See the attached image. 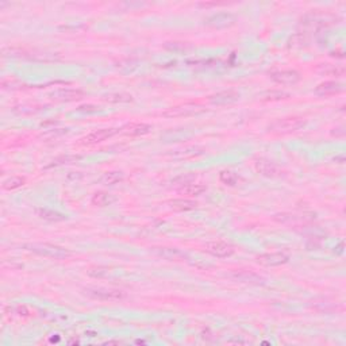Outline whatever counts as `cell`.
Segmentation results:
<instances>
[{
	"label": "cell",
	"instance_id": "83f0119b",
	"mask_svg": "<svg viewBox=\"0 0 346 346\" xmlns=\"http://www.w3.org/2000/svg\"><path fill=\"white\" fill-rule=\"evenodd\" d=\"M80 158H81V156H61V157H57L56 160H53L52 164L46 166V169L47 168H53V166L64 165V164H72V162L79 161Z\"/></svg>",
	"mask_w": 346,
	"mask_h": 346
},
{
	"label": "cell",
	"instance_id": "f1b7e54d",
	"mask_svg": "<svg viewBox=\"0 0 346 346\" xmlns=\"http://www.w3.org/2000/svg\"><path fill=\"white\" fill-rule=\"evenodd\" d=\"M262 100H283L288 99L289 93L284 91H268V92L262 93Z\"/></svg>",
	"mask_w": 346,
	"mask_h": 346
},
{
	"label": "cell",
	"instance_id": "52a82bcc",
	"mask_svg": "<svg viewBox=\"0 0 346 346\" xmlns=\"http://www.w3.org/2000/svg\"><path fill=\"white\" fill-rule=\"evenodd\" d=\"M204 250L210 253L214 257L218 258H226L230 257L234 254V246L230 243L225 242V241H211V242L206 243Z\"/></svg>",
	"mask_w": 346,
	"mask_h": 346
},
{
	"label": "cell",
	"instance_id": "5bb4252c",
	"mask_svg": "<svg viewBox=\"0 0 346 346\" xmlns=\"http://www.w3.org/2000/svg\"><path fill=\"white\" fill-rule=\"evenodd\" d=\"M239 100V93L233 91V89H229V91H222V92H218L215 95L208 97V102L212 104V106H226V104H233L237 103Z\"/></svg>",
	"mask_w": 346,
	"mask_h": 346
},
{
	"label": "cell",
	"instance_id": "6da1fadb",
	"mask_svg": "<svg viewBox=\"0 0 346 346\" xmlns=\"http://www.w3.org/2000/svg\"><path fill=\"white\" fill-rule=\"evenodd\" d=\"M23 249L27 252H31V253L38 254V256H42V257L54 258V260H66L72 256V253L65 248L47 242L24 243Z\"/></svg>",
	"mask_w": 346,
	"mask_h": 346
},
{
	"label": "cell",
	"instance_id": "3957f363",
	"mask_svg": "<svg viewBox=\"0 0 346 346\" xmlns=\"http://www.w3.org/2000/svg\"><path fill=\"white\" fill-rule=\"evenodd\" d=\"M83 292L91 299L104 300V302H115V300H122L126 298V293L119 289L103 288V287H88V288L83 289Z\"/></svg>",
	"mask_w": 346,
	"mask_h": 346
},
{
	"label": "cell",
	"instance_id": "d4e9b609",
	"mask_svg": "<svg viewBox=\"0 0 346 346\" xmlns=\"http://www.w3.org/2000/svg\"><path fill=\"white\" fill-rule=\"evenodd\" d=\"M103 100L110 102V103H129V102H133V96L127 93H110V95H106Z\"/></svg>",
	"mask_w": 346,
	"mask_h": 346
},
{
	"label": "cell",
	"instance_id": "4316f807",
	"mask_svg": "<svg viewBox=\"0 0 346 346\" xmlns=\"http://www.w3.org/2000/svg\"><path fill=\"white\" fill-rule=\"evenodd\" d=\"M196 180V175L195 173H183V175H179L177 177H175L172 180V184L176 185H187V184H192V181Z\"/></svg>",
	"mask_w": 346,
	"mask_h": 346
},
{
	"label": "cell",
	"instance_id": "ac0fdd59",
	"mask_svg": "<svg viewBox=\"0 0 346 346\" xmlns=\"http://www.w3.org/2000/svg\"><path fill=\"white\" fill-rule=\"evenodd\" d=\"M169 207L175 211H191L197 207V202L189 197H179V199L170 200Z\"/></svg>",
	"mask_w": 346,
	"mask_h": 346
},
{
	"label": "cell",
	"instance_id": "30bf717a",
	"mask_svg": "<svg viewBox=\"0 0 346 346\" xmlns=\"http://www.w3.org/2000/svg\"><path fill=\"white\" fill-rule=\"evenodd\" d=\"M270 79L281 85H295L300 81V73L293 69L275 70L270 73Z\"/></svg>",
	"mask_w": 346,
	"mask_h": 346
},
{
	"label": "cell",
	"instance_id": "9c48e42d",
	"mask_svg": "<svg viewBox=\"0 0 346 346\" xmlns=\"http://www.w3.org/2000/svg\"><path fill=\"white\" fill-rule=\"evenodd\" d=\"M116 133H119V129H100V130L92 131L88 135H85L84 138H81V145H95V143H100L106 141V139L111 138L112 135H115Z\"/></svg>",
	"mask_w": 346,
	"mask_h": 346
},
{
	"label": "cell",
	"instance_id": "1f68e13d",
	"mask_svg": "<svg viewBox=\"0 0 346 346\" xmlns=\"http://www.w3.org/2000/svg\"><path fill=\"white\" fill-rule=\"evenodd\" d=\"M331 135H333V137H341V138H342L343 135H345V127L343 126L335 127V129L331 130Z\"/></svg>",
	"mask_w": 346,
	"mask_h": 346
},
{
	"label": "cell",
	"instance_id": "ba28073f",
	"mask_svg": "<svg viewBox=\"0 0 346 346\" xmlns=\"http://www.w3.org/2000/svg\"><path fill=\"white\" fill-rule=\"evenodd\" d=\"M254 168L261 176L269 177V179H275V177L281 176V169L275 164L273 161L268 160V158L260 157L254 161Z\"/></svg>",
	"mask_w": 346,
	"mask_h": 346
},
{
	"label": "cell",
	"instance_id": "e0dca14e",
	"mask_svg": "<svg viewBox=\"0 0 346 346\" xmlns=\"http://www.w3.org/2000/svg\"><path fill=\"white\" fill-rule=\"evenodd\" d=\"M206 150L200 146H187L183 147V149L172 150V153H169L170 157L177 158V160H185V158H193L197 157V156H202L204 154Z\"/></svg>",
	"mask_w": 346,
	"mask_h": 346
},
{
	"label": "cell",
	"instance_id": "8992f818",
	"mask_svg": "<svg viewBox=\"0 0 346 346\" xmlns=\"http://www.w3.org/2000/svg\"><path fill=\"white\" fill-rule=\"evenodd\" d=\"M233 281H237V283H242V284H249V285H264L265 284V279L261 277L260 275L254 272H250V270H233V272L229 275Z\"/></svg>",
	"mask_w": 346,
	"mask_h": 346
},
{
	"label": "cell",
	"instance_id": "836d02e7",
	"mask_svg": "<svg viewBox=\"0 0 346 346\" xmlns=\"http://www.w3.org/2000/svg\"><path fill=\"white\" fill-rule=\"evenodd\" d=\"M334 161H339L338 164H343V162H345V157H343V156H339V157H335V158H334Z\"/></svg>",
	"mask_w": 346,
	"mask_h": 346
},
{
	"label": "cell",
	"instance_id": "d6a6232c",
	"mask_svg": "<svg viewBox=\"0 0 346 346\" xmlns=\"http://www.w3.org/2000/svg\"><path fill=\"white\" fill-rule=\"evenodd\" d=\"M16 310H18V314H19V315H27V314H29V311H27V308L24 307V306H18Z\"/></svg>",
	"mask_w": 346,
	"mask_h": 346
},
{
	"label": "cell",
	"instance_id": "9a60e30c",
	"mask_svg": "<svg viewBox=\"0 0 346 346\" xmlns=\"http://www.w3.org/2000/svg\"><path fill=\"white\" fill-rule=\"evenodd\" d=\"M120 131L125 135H130V137H139V135H146L152 131V125L142 123V122H131V123L125 125Z\"/></svg>",
	"mask_w": 346,
	"mask_h": 346
},
{
	"label": "cell",
	"instance_id": "d6986e66",
	"mask_svg": "<svg viewBox=\"0 0 346 346\" xmlns=\"http://www.w3.org/2000/svg\"><path fill=\"white\" fill-rule=\"evenodd\" d=\"M92 204L96 206V207H107V206H111L112 203H115L116 197L114 195L108 192H104V191H99L92 196Z\"/></svg>",
	"mask_w": 346,
	"mask_h": 346
},
{
	"label": "cell",
	"instance_id": "cb8c5ba5",
	"mask_svg": "<svg viewBox=\"0 0 346 346\" xmlns=\"http://www.w3.org/2000/svg\"><path fill=\"white\" fill-rule=\"evenodd\" d=\"M24 179L23 177L20 176H12V177H8L7 180L3 181V189H6V191H14V189L16 188H20L22 185H24Z\"/></svg>",
	"mask_w": 346,
	"mask_h": 346
},
{
	"label": "cell",
	"instance_id": "7402d4cb",
	"mask_svg": "<svg viewBox=\"0 0 346 346\" xmlns=\"http://www.w3.org/2000/svg\"><path fill=\"white\" fill-rule=\"evenodd\" d=\"M318 72L325 76H343L345 75V66L343 65H333V64H323L318 68Z\"/></svg>",
	"mask_w": 346,
	"mask_h": 346
},
{
	"label": "cell",
	"instance_id": "5b68a950",
	"mask_svg": "<svg viewBox=\"0 0 346 346\" xmlns=\"http://www.w3.org/2000/svg\"><path fill=\"white\" fill-rule=\"evenodd\" d=\"M237 18L231 12H218L204 19V24L211 29H227L233 26Z\"/></svg>",
	"mask_w": 346,
	"mask_h": 346
},
{
	"label": "cell",
	"instance_id": "277c9868",
	"mask_svg": "<svg viewBox=\"0 0 346 346\" xmlns=\"http://www.w3.org/2000/svg\"><path fill=\"white\" fill-rule=\"evenodd\" d=\"M204 108L197 106V104H183V106H175V107L166 108L165 111H162L161 115L168 119H175V118H183V116L196 115L203 112Z\"/></svg>",
	"mask_w": 346,
	"mask_h": 346
},
{
	"label": "cell",
	"instance_id": "484cf974",
	"mask_svg": "<svg viewBox=\"0 0 346 346\" xmlns=\"http://www.w3.org/2000/svg\"><path fill=\"white\" fill-rule=\"evenodd\" d=\"M219 180L222 181L225 185L234 187V185L238 183V176H237L234 172H231V170H222V172L219 173Z\"/></svg>",
	"mask_w": 346,
	"mask_h": 346
},
{
	"label": "cell",
	"instance_id": "7c38bea8",
	"mask_svg": "<svg viewBox=\"0 0 346 346\" xmlns=\"http://www.w3.org/2000/svg\"><path fill=\"white\" fill-rule=\"evenodd\" d=\"M289 261V256L281 252H276V253H265L260 254L257 257V262L262 266H279L284 265Z\"/></svg>",
	"mask_w": 346,
	"mask_h": 346
},
{
	"label": "cell",
	"instance_id": "603a6c76",
	"mask_svg": "<svg viewBox=\"0 0 346 346\" xmlns=\"http://www.w3.org/2000/svg\"><path fill=\"white\" fill-rule=\"evenodd\" d=\"M125 175L123 172H120V170H111V172H106L102 176L100 181L106 185H115L120 181H123Z\"/></svg>",
	"mask_w": 346,
	"mask_h": 346
},
{
	"label": "cell",
	"instance_id": "8fae6325",
	"mask_svg": "<svg viewBox=\"0 0 346 346\" xmlns=\"http://www.w3.org/2000/svg\"><path fill=\"white\" fill-rule=\"evenodd\" d=\"M84 95V91H81V89L61 88L50 92L49 97L53 100H57V102H75V100L83 99Z\"/></svg>",
	"mask_w": 346,
	"mask_h": 346
},
{
	"label": "cell",
	"instance_id": "44dd1931",
	"mask_svg": "<svg viewBox=\"0 0 346 346\" xmlns=\"http://www.w3.org/2000/svg\"><path fill=\"white\" fill-rule=\"evenodd\" d=\"M206 185L203 184H187L183 188L179 189L180 195H184L187 197H195L200 196L202 193L206 192Z\"/></svg>",
	"mask_w": 346,
	"mask_h": 346
},
{
	"label": "cell",
	"instance_id": "f546056e",
	"mask_svg": "<svg viewBox=\"0 0 346 346\" xmlns=\"http://www.w3.org/2000/svg\"><path fill=\"white\" fill-rule=\"evenodd\" d=\"M108 273V269L107 268H102V266H99V268H91V269L88 270V275L91 277H103L106 276Z\"/></svg>",
	"mask_w": 346,
	"mask_h": 346
},
{
	"label": "cell",
	"instance_id": "4fadbf2b",
	"mask_svg": "<svg viewBox=\"0 0 346 346\" xmlns=\"http://www.w3.org/2000/svg\"><path fill=\"white\" fill-rule=\"evenodd\" d=\"M153 253L158 257H162L168 261H184L188 258L187 253L177 248H153Z\"/></svg>",
	"mask_w": 346,
	"mask_h": 346
},
{
	"label": "cell",
	"instance_id": "ffe728a7",
	"mask_svg": "<svg viewBox=\"0 0 346 346\" xmlns=\"http://www.w3.org/2000/svg\"><path fill=\"white\" fill-rule=\"evenodd\" d=\"M35 212H37V215L41 219L49 220V222H62V220H66V216L64 214L49 210V208H37Z\"/></svg>",
	"mask_w": 346,
	"mask_h": 346
},
{
	"label": "cell",
	"instance_id": "4dcf8cb0",
	"mask_svg": "<svg viewBox=\"0 0 346 346\" xmlns=\"http://www.w3.org/2000/svg\"><path fill=\"white\" fill-rule=\"evenodd\" d=\"M79 112H97L99 111V107L96 106H92V104H88V106H80L77 108Z\"/></svg>",
	"mask_w": 346,
	"mask_h": 346
},
{
	"label": "cell",
	"instance_id": "7a4b0ae2",
	"mask_svg": "<svg viewBox=\"0 0 346 346\" xmlns=\"http://www.w3.org/2000/svg\"><path fill=\"white\" fill-rule=\"evenodd\" d=\"M306 126V120L300 116H285L280 119L273 120L268 126V131L273 134H291L302 130Z\"/></svg>",
	"mask_w": 346,
	"mask_h": 346
},
{
	"label": "cell",
	"instance_id": "2e32d148",
	"mask_svg": "<svg viewBox=\"0 0 346 346\" xmlns=\"http://www.w3.org/2000/svg\"><path fill=\"white\" fill-rule=\"evenodd\" d=\"M343 89H345V87L339 81H325L316 87L315 93L319 96H330V95L343 92Z\"/></svg>",
	"mask_w": 346,
	"mask_h": 346
}]
</instances>
